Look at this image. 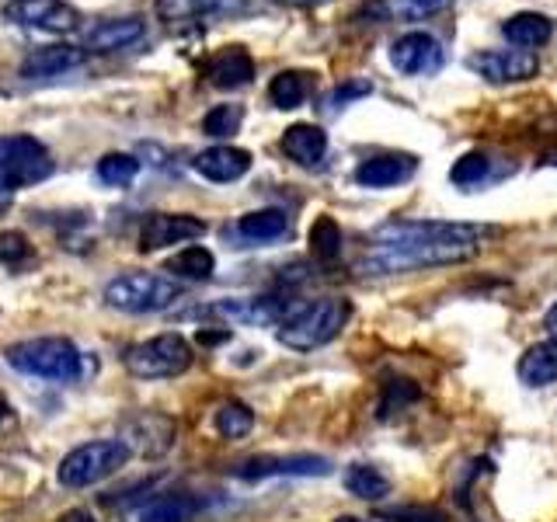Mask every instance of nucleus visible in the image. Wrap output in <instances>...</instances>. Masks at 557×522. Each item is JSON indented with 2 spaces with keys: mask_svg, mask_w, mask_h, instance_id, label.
<instances>
[{
  "mask_svg": "<svg viewBox=\"0 0 557 522\" xmlns=\"http://www.w3.org/2000/svg\"><path fill=\"white\" fill-rule=\"evenodd\" d=\"M498 226L487 223H449V220H394L373 231L359 269L366 275H400L414 269L460 265L474 258Z\"/></svg>",
  "mask_w": 557,
  "mask_h": 522,
  "instance_id": "f257e3e1",
  "label": "nucleus"
},
{
  "mask_svg": "<svg viewBox=\"0 0 557 522\" xmlns=\"http://www.w3.org/2000/svg\"><path fill=\"white\" fill-rule=\"evenodd\" d=\"M348 318H352V303L345 296H321V300L296 303L289 318L278 324L275 335L293 352H313V348L335 341Z\"/></svg>",
  "mask_w": 557,
  "mask_h": 522,
  "instance_id": "f03ea898",
  "label": "nucleus"
},
{
  "mask_svg": "<svg viewBox=\"0 0 557 522\" xmlns=\"http://www.w3.org/2000/svg\"><path fill=\"white\" fill-rule=\"evenodd\" d=\"M8 362L17 373L70 383L84 376V356L70 338H28L8 348Z\"/></svg>",
  "mask_w": 557,
  "mask_h": 522,
  "instance_id": "7ed1b4c3",
  "label": "nucleus"
},
{
  "mask_svg": "<svg viewBox=\"0 0 557 522\" xmlns=\"http://www.w3.org/2000/svg\"><path fill=\"white\" fill-rule=\"evenodd\" d=\"M182 296V286L157 272H129L104 286V303L122 313H157Z\"/></svg>",
  "mask_w": 557,
  "mask_h": 522,
  "instance_id": "20e7f679",
  "label": "nucleus"
},
{
  "mask_svg": "<svg viewBox=\"0 0 557 522\" xmlns=\"http://www.w3.org/2000/svg\"><path fill=\"white\" fill-rule=\"evenodd\" d=\"M122 365L136 380H174L191 365V345L182 335L168 331V335H157L150 341L129 345Z\"/></svg>",
  "mask_w": 557,
  "mask_h": 522,
  "instance_id": "39448f33",
  "label": "nucleus"
},
{
  "mask_svg": "<svg viewBox=\"0 0 557 522\" xmlns=\"http://www.w3.org/2000/svg\"><path fill=\"white\" fill-rule=\"evenodd\" d=\"M133 449L122 439H98L70 449L60 463V484L63 487H91L104 477H112L115 470L129 463Z\"/></svg>",
  "mask_w": 557,
  "mask_h": 522,
  "instance_id": "423d86ee",
  "label": "nucleus"
},
{
  "mask_svg": "<svg viewBox=\"0 0 557 522\" xmlns=\"http://www.w3.org/2000/svg\"><path fill=\"white\" fill-rule=\"evenodd\" d=\"M52 174V157L35 136L11 133L0 136V188L17 191L39 185Z\"/></svg>",
  "mask_w": 557,
  "mask_h": 522,
  "instance_id": "0eeeda50",
  "label": "nucleus"
},
{
  "mask_svg": "<svg viewBox=\"0 0 557 522\" xmlns=\"http://www.w3.org/2000/svg\"><path fill=\"white\" fill-rule=\"evenodd\" d=\"M4 14L17 25L52 32V35H66L81 28V14L66 0H8Z\"/></svg>",
  "mask_w": 557,
  "mask_h": 522,
  "instance_id": "6e6552de",
  "label": "nucleus"
},
{
  "mask_svg": "<svg viewBox=\"0 0 557 522\" xmlns=\"http://www.w3.org/2000/svg\"><path fill=\"white\" fill-rule=\"evenodd\" d=\"M443 46L435 35L429 32H405L400 39L391 42V63L397 74L405 77H422V74H435L443 66Z\"/></svg>",
  "mask_w": 557,
  "mask_h": 522,
  "instance_id": "1a4fd4ad",
  "label": "nucleus"
},
{
  "mask_svg": "<svg viewBox=\"0 0 557 522\" xmlns=\"http://www.w3.org/2000/svg\"><path fill=\"white\" fill-rule=\"evenodd\" d=\"M467 66L474 70L478 77L492 80V84H516V80H530L536 77V57L527 49H484L478 57H470Z\"/></svg>",
  "mask_w": 557,
  "mask_h": 522,
  "instance_id": "9d476101",
  "label": "nucleus"
},
{
  "mask_svg": "<svg viewBox=\"0 0 557 522\" xmlns=\"http://www.w3.org/2000/svg\"><path fill=\"white\" fill-rule=\"evenodd\" d=\"M209 231L206 220L188 216V213H153L147 216L144 231H139V251H161L174 248V244L199 240Z\"/></svg>",
  "mask_w": 557,
  "mask_h": 522,
  "instance_id": "9b49d317",
  "label": "nucleus"
},
{
  "mask_svg": "<svg viewBox=\"0 0 557 522\" xmlns=\"http://www.w3.org/2000/svg\"><path fill=\"white\" fill-rule=\"evenodd\" d=\"M234 474L244 477V481H261V477H327L331 474V460L310 457V452H300V457H255V460H244L234 470Z\"/></svg>",
  "mask_w": 557,
  "mask_h": 522,
  "instance_id": "f8f14e48",
  "label": "nucleus"
},
{
  "mask_svg": "<svg viewBox=\"0 0 557 522\" xmlns=\"http://www.w3.org/2000/svg\"><path fill=\"white\" fill-rule=\"evenodd\" d=\"M206 182H216V185H231L237 178L251 171V153L240 150V147H231V144H220V147H209L202 153H196V161H191Z\"/></svg>",
  "mask_w": 557,
  "mask_h": 522,
  "instance_id": "ddd939ff",
  "label": "nucleus"
},
{
  "mask_svg": "<svg viewBox=\"0 0 557 522\" xmlns=\"http://www.w3.org/2000/svg\"><path fill=\"white\" fill-rule=\"evenodd\" d=\"M206 80L213 87H223V91H234V87H244L251 84L255 77V60L248 49L240 46H223L220 52H213V57L206 60L202 66Z\"/></svg>",
  "mask_w": 557,
  "mask_h": 522,
  "instance_id": "4468645a",
  "label": "nucleus"
},
{
  "mask_svg": "<svg viewBox=\"0 0 557 522\" xmlns=\"http://www.w3.org/2000/svg\"><path fill=\"white\" fill-rule=\"evenodd\" d=\"M414 171H418V161L411 153H380V157H370V161H362L356 167V185L394 188V185H405Z\"/></svg>",
  "mask_w": 557,
  "mask_h": 522,
  "instance_id": "2eb2a0df",
  "label": "nucleus"
},
{
  "mask_svg": "<svg viewBox=\"0 0 557 522\" xmlns=\"http://www.w3.org/2000/svg\"><path fill=\"white\" fill-rule=\"evenodd\" d=\"M147 25L139 17H109V22H98L91 32L84 35V52H115L126 49L136 39H144Z\"/></svg>",
  "mask_w": 557,
  "mask_h": 522,
  "instance_id": "dca6fc26",
  "label": "nucleus"
},
{
  "mask_svg": "<svg viewBox=\"0 0 557 522\" xmlns=\"http://www.w3.org/2000/svg\"><path fill=\"white\" fill-rule=\"evenodd\" d=\"M283 153L304 167H318L327 153V133L313 122H296L283 133Z\"/></svg>",
  "mask_w": 557,
  "mask_h": 522,
  "instance_id": "f3484780",
  "label": "nucleus"
},
{
  "mask_svg": "<svg viewBox=\"0 0 557 522\" xmlns=\"http://www.w3.org/2000/svg\"><path fill=\"white\" fill-rule=\"evenodd\" d=\"M84 60V49L81 46H42L28 52L22 60V77L35 80V77H57V74H66V70H74L77 63Z\"/></svg>",
  "mask_w": 557,
  "mask_h": 522,
  "instance_id": "a211bd4d",
  "label": "nucleus"
},
{
  "mask_svg": "<svg viewBox=\"0 0 557 522\" xmlns=\"http://www.w3.org/2000/svg\"><path fill=\"white\" fill-rule=\"evenodd\" d=\"M554 17L547 14H536V11H522V14H512L509 22L502 25V35L505 42H512L516 49H540L554 39Z\"/></svg>",
  "mask_w": 557,
  "mask_h": 522,
  "instance_id": "6ab92c4d",
  "label": "nucleus"
},
{
  "mask_svg": "<svg viewBox=\"0 0 557 522\" xmlns=\"http://www.w3.org/2000/svg\"><path fill=\"white\" fill-rule=\"evenodd\" d=\"M453 4V0H370L362 8V17L373 22H418V17L440 14Z\"/></svg>",
  "mask_w": 557,
  "mask_h": 522,
  "instance_id": "aec40b11",
  "label": "nucleus"
},
{
  "mask_svg": "<svg viewBox=\"0 0 557 522\" xmlns=\"http://www.w3.org/2000/svg\"><path fill=\"white\" fill-rule=\"evenodd\" d=\"M516 373L527 387H547V383H554L557 380V338L530 345L527 352L519 356Z\"/></svg>",
  "mask_w": 557,
  "mask_h": 522,
  "instance_id": "412c9836",
  "label": "nucleus"
},
{
  "mask_svg": "<svg viewBox=\"0 0 557 522\" xmlns=\"http://www.w3.org/2000/svg\"><path fill=\"white\" fill-rule=\"evenodd\" d=\"M244 4V0H157V14L168 25L196 22V17H216L231 14Z\"/></svg>",
  "mask_w": 557,
  "mask_h": 522,
  "instance_id": "4be33fe9",
  "label": "nucleus"
},
{
  "mask_svg": "<svg viewBox=\"0 0 557 522\" xmlns=\"http://www.w3.org/2000/svg\"><path fill=\"white\" fill-rule=\"evenodd\" d=\"M286 231H289V216L283 209H255V213L237 220V237L248 244L278 240V237H286Z\"/></svg>",
  "mask_w": 557,
  "mask_h": 522,
  "instance_id": "5701e85b",
  "label": "nucleus"
},
{
  "mask_svg": "<svg viewBox=\"0 0 557 522\" xmlns=\"http://www.w3.org/2000/svg\"><path fill=\"white\" fill-rule=\"evenodd\" d=\"M164 272H171V278H188V283H206V278H213L216 272V258L209 248L202 244H188L178 254H174Z\"/></svg>",
  "mask_w": 557,
  "mask_h": 522,
  "instance_id": "b1692460",
  "label": "nucleus"
},
{
  "mask_svg": "<svg viewBox=\"0 0 557 522\" xmlns=\"http://www.w3.org/2000/svg\"><path fill=\"white\" fill-rule=\"evenodd\" d=\"M199 512V498L196 495H185V492H171L153 498L139 522H191V515Z\"/></svg>",
  "mask_w": 557,
  "mask_h": 522,
  "instance_id": "393cba45",
  "label": "nucleus"
},
{
  "mask_svg": "<svg viewBox=\"0 0 557 522\" xmlns=\"http://www.w3.org/2000/svg\"><path fill=\"white\" fill-rule=\"evenodd\" d=\"M307 95H310V74H304V70H283V74H275L269 84V98L275 109H283V112L300 109Z\"/></svg>",
  "mask_w": 557,
  "mask_h": 522,
  "instance_id": "a878e982",
  "label": "nucleus"
},
{
  "mask_svg": "<svg viewBox=\"0 0 557 522\" xmlns=\"http://www.w3.org/2000/svg\"><path fill=\"white\" fill-rule=\"evenodd\" d=\"M345 487L362 501H380L391 495V477L370 463H352L345 470Z\"/></svg>",
  "mask_w": 557,
  "mask_h": 522,
  "instance_id": "bb28decb",
  "label": "nucleus"
},
{
  "mask_svg": "<svg viewBox=\"0 0 557 522\" xmlns=\"http://www.w3.org/2000/svg\"><path fill=\"white\" fill-rule=\"evenodd\" d=\"M213 422L223 439H244V435H251L255 428V411L248 405H240V400H226Z\"/></svg>",
  "mask_w": 557,
  "mask_h": 522,
  "instance_id": "cd10ccee",
  "label": "nucleus"
},
{
  "mask_svg": "<svg viewBox=\"0 0 557 522\" xmlns=\"http://www.w3.org/2000/svg\"><path fill=\"white\" fill-rule=\"evenodd\" d=\"M139 174V161L133 153H109L98 161V182L112 185V188H126Z\"/></svg>",
  "mask_w": 557,
  "mask_h": 522,
  "instance_id": "c85d7f7f",
  "label": "nucleus"
},
{
  "mask_svg": "<svg viewBox=\"0 0 557 522\" xmlns=\"http://www.w3.org/2000/svg\"><path fill=\"white\" fill-rule=\"evenodd\" d=\"M310 251L321 261H335L342 254V231L331 216H318L310 226Z\"/></svg>",
  "mask_w": 557,
  "mask_h": 522,
  "instance_id": "c756f323",
  "label": "nucleus"
},
{
  "mask_svg": "<svg viewBox=\"0 0 557 522\" xmlns=\"http://www.w3.org/2000/svg\"><path fill=\"white\" fill-rule=\"evenodd\" d=\"M487 174H492V161H487L484 153H463L457 164L449 167V182L460 185V188H474V185H484Z\"/></svg>",
  "mask_w": 557,
  "mask_h": 522,
  "instance_id": "7c9ffc66",
  "label": "nucleus"
},
{
  "mask_svg": "<svg viewBox=\"0 0 557 522\" xmlns=\"http://www.w3.org/2000/svg\"><path fill=\"white\" fill-rule=\"evenodd\" d=\"M240 122H244V109H240V104H216V109L206 112L202 133L223 139V136H234L240 129Z\"/></svg>",
  "mask_w": 557,
  "mask_h": 522,
  "instance_id": "2f4dec72",
  "label": "nucleus"
},
{
  "mask_svg": "<svg viewBox=\"0 0 557 522\" xmlns=\"http://www.w3.org/2000/svg\"><path fill=\"white\" fill-rule=\"evenodd\" d=\"M383 522H446V512L435 505H394V509H380Z\"/></svg>",
  "mask_w": 557,
  "mask_h": 522,
  "instance_id": "473e14b6",
  "label": "nucleus"
},
{
  "mask_svg": "<svg viewBox=\"0 0 557 522\" xmlns=\"http://www.w3.org/2000/svg\"><path fill=\"white\" fill-rule=\"evenodd\" d=\"M32 254V244L22 231H4L0 234V265H17Z\"/></svg>",
  "mask_w": 557,
  "mask_h": 522,
  "instance_id": "72a5a7b5",
  "label": "nucleus"
},
{
  "mask_svg": "<svg viewBox=\"0 0 557 522\" xmlns=\"http://www.w3.org/2000/svg\"><path fill=\"white\" fill-rule=\"evenodd\" d=\"M60 522H98V519L87 512V509H70V512L60 515Z\"/></svg>",
  "mask_w": 557,
  "mask_h": 522,
  "instance_id": "f704fd0d",
  "label": "nucleus"
},
{
  "mask_svg": "<svg viewBox=\"0 0 557 522\" xmlns=\"http://www.w3.org/2000/svg\"><path fill=\"white\" fill-rule=\"evenodd\" d=\"M547 331H550V338H557V303L547 310Z\"/></svg>",
  "mask_w": 557,
  "mask_h": 522,
  "instance_id": "c9c22d12",
  "label": "nucleus"
},
{
  "mask_svg": "<svg viewBox=\"0 0 557 522\" xmlns=\"http://www.w3.org/2000/svg\"><path fill=\"white\" fill-rule=\"evenodd\" d=\"M11 414V400H8V394L0 390V422H4V418Z\"/></svg>",
  "mask_w": 557,
  "mask_h": 522,
  "instance_id": "e433bc0d",
  "label": "nucleus"
},
{
  "mask_svg": "<svg viewBox=\"0 0 557 522\" xmlns=\"http://www.w3.org/2000/svg\"><path fill=\"white\" fill-rule=\"evenodd\" d=\"M335 522H366V519H359V515H338Z\"/></svg>",
  "mask_w": 557,
  "mask_h": 522,
  "instance_id": "4c0bfd02",
  "label": "nucleus"
},
{
  "mask_svg": "<svg viewBox=\"0 0 557 522\" xmlns=\"http://www.w3.org/2000/svg\"><path fill=\"white\" fill-rule=\"evenodd\" d=\"M289 4H324V0H289Z\"/></svg>",
  "mask_w": 557,
  "mask_h": 522,
  "instance_id": "58836bf2",
  "label": "nucleus"
}]
</instances>
